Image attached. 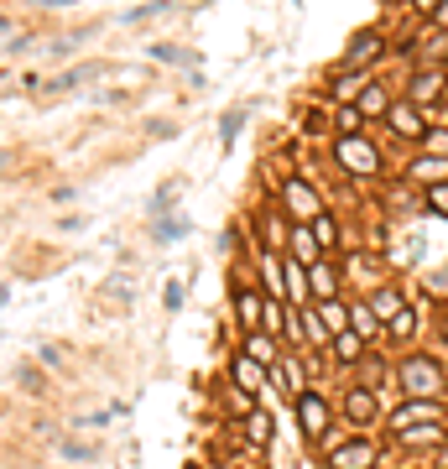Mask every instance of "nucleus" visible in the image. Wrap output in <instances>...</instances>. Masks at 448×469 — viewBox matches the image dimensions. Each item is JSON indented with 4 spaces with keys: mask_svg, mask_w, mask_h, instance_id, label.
I'll list each match as a JSON object with an SVG mask.
<instances>
[{
    "mask_svg": "<svg viewBox=\"0 0 448 469\" xmlns=\"http://www.w3.org/2000/svg\"><path fill=\"white\" fill-rule=\"evenodd\" d=\"M276 371H282V386H287L292 397H302V391H308V365H302V360H282Z\"/></svg>",
    "mask_w": 448,
    "mask_h": 469,
    "instance_id": "23",
    "label": "nucleus"
},
{
    "mask_svg": "<svg viewBox=\"0 0 448 469\" xmlns=\"http://www.w3.org/2000/svg\"><path fill=\"white\" fill-rule=\"evenodd\" d=\"M365 89H370V79H365L359 68H339V73H334V84H329V94L339 99V105H359Z\"/></svg>",
    "mask_w": 448,
    "mask_h": 469,
    "instance_id": "9",
    "label": "nucleus"
},
{
    "mask_svg": "<svg viewBox=\"0 0 448 469\" xmlns=\"http://www.w3.org/2000/svg\"><path fill=\"white\" fill-rule=\"evenodd\" d=\"M359 115H365V121H370V115H391L386 89H376V84H370V89H365V99H359Z\"/></svg>",
    "mask_w": 448,
    "mask_h": 469,
    "instance_id": "26",
    "label": "nucleus"
},
{
    "mask_svg": "<svg viewBox=\"0 0 448 469\" xmlns=\"http://www.w3.org/2000/svg\"><path fill=\"white\" fill-rule=\"evenodd\" d=\"M412 5H418V11H427V16H438V11H444L448 0H412Z\"/></svg>",
    "mask_w": 448,
    "mask_h": 469,
    "instance_id": "34",
    "label": "nucleus"
},
{
    "mask_svg": "<svg viewBox=\"0 0 448 469\" xmlns=\"http://www.w3.org/2000/svg\"><path fill=\"white\" fill-rule=\"evenodd\" d=\"M396 443H407V448H427V443H444V423H422V428H407V433H396Z\"/></svg>",
    "mask_w": 448,
    "mask_h": 469,
    "instance_id": "20",
    "label": "nucleus"
},
{
    "mask_svg": "<svg viewBox=\"0 0 448 469\" xmlns=\"http://www.w3.org/2000/svg\"><path fill=\"white\" fill-rule=\"evenodd\" d=\"M427 209H433V214H444V219H448V183L427 188Z\"/></svg>",
    "mask_w": 448,
    "mask_h": 469,
    "instance_id": "31",
    "label": "nucleus"
},
{
    "mask_svg": "<svg viewBox=\"0 0 448 469\" xmlns=\"http://www.w3.org/2000/svg\"><path fill=\"white\" fill-rule=\"evenodd\" d=\"M240 121H245V115H224V125H219V141H224V147L240 136Z\"/></svg>",
    "mask_w": 448,
    "mask_h": 469,
    "instance_id": "32",
    "label": "nucleus"
},
{
    "mask_svg": "<svg viewBox=\"0 0 448 469\" xmlns=\"http://www.w3.org/2000/svg\"><path fill=\"white\" fill-rule=\"evenodd\" d=\"M386 125L396 130V136H407V141H427V125H422V110L412 105V99H396L391 105V115Z\"/></svg>",
    "mask_w": 448,
    "mask_h": 469,
    "instance_id": "7",
    "label": "nucleus"
},
{
    "mask_svg": "<svg viewBox=\"0 0 448 469\" xmlns=\"http://www.w3.org/2000/svg\"><path fill=\"white\" fill-rule=\"evenodd\" d=\"M318 313H324V323H329V334H344L350 329V308L334 297V303H318Z\"/></svg>",
    "mask_w": 448,
    "mask_h": 469,
    "instance_id": "24",
    "label": "nucleus"
},
{
    "mask_svg": "<svg viewBox=\"0 0 448 469\" xmlns=\"http://www.w3.org/2000/svg\"><path fill=\"white\" fill-rule=\"evenodd\" d=\"M427 147L444 156V152H448V130H427Z\"/></svg>",
    "mask_w": 448,
    "mask_h": 469,
    "instance_id": "33",
    "label": "nucleus"
},
{
    "mask_svg": "<svg viewBox=\"0 0 448 469\" xmlns=\"http://www.w3.org/2000/svg\"><path fill=\"white\" fill-rule=\"evenodd\" d=\"M448 406L438 402H422V397H407V402L391 412V433H407V428H422V423H444Z\"/></svg>",
    "mask_w": 448,
    "mask_h": 469,
    "instance_id": "5",
    "label": "nucleus"
},
{
    "mask_svg": "<svg viewBox=\"0 0 448 469\" xmlns=\"http://www.w3.org/2000/svg\"><path fill=\"white\" fill-rule=\"evenodd\" d=\"M386 53V37L381 31H355V42L344 47V68H365V63H376Z\"/></svg>",
    "mask_w": 448,
    "mask_h": 469,
    "instance_id": "8",
    "label": "nucleus"
},
{
    "mask_svg": "<svg viewBox=\"0 0 448 469\" xmlns=\"http://www.w3.org/2000/svg\"><path fill=\"white\" fill-rule=\"evenodd\" d=\"M370 308L381 313V323H391V318H396V313L407 308V303H402V292H396V287H381V292L370 297Z\"/></svg>",
    "mask_w": 448,
    "mask_h": 469,
    "instance_id": "22",
    "label": "nucleus"
},
{
    "mask_svg": "<svg viewBox=\"0 0 448 469\" xmlns=\"http://www.w3.org/2000/svg\"><path fill=\"white\" fill-rule=\"evenodd\" d=\"M156 16H173V5H167V0H151V5H136L125 21H156Z\"/></svg>",
    "mask_w": 448,
    "mask_h": 469,
    "instance_id": "29",
    "label": "nucleus"
},
{
    "mask_svg": "<svg viewBox=\"0 0 448 469\" xmlns=\"http://www.w3.org/2000/svg\"><path fill=\"white\" fill-rule=\"evenodd\" d=\"M230 375H235V391H250V397L266 386V365H261V360H250V355H235Z\"/></svg>",
    "mask_w": 448,
    "mask_h": 469,
    "instance_id": "12",
    "label": "nucleus"
},
{
    "mask_svg": "<svg viewBox=\"0 0 448 469\" xmlns=\"http://www.w3.org/2000/svg\"><path fill=\"white\" fill-rule=\"evenodd\" d=\"M298 423H302V438H308V443H324V438H329V402H324L318 391H302Z\"/></svg>",
    "mask_w": 448,
    "mask_h": 469,
    "instance_id": "4",
    "label": "nucleus"
},
{
    "mask_svg": "<svg viewBox=\"0 0 448 469\" xmlns=\"http://www.w3.org/2000/svg\"><path fill=\"white\" fill-rule=\"evenodd\" d=\"M407 178H412V183H427V188L448 183V156H418V162H407Z\"/></svg>",
    "mask_w": 448,
    "mask_h": 469,
    "instance_id": "14",
    "label": "nucleus"
},
{
    "mask_svg": "<svg viewBox=\"0 0 448 469\" xmlns=\"http://www.w3.org/2000/svg\"><path fill=\"white\" fill-rule=\"evenodd\" d=\"M235 318L250 329V334H256V329H261V318H266V297H256V292L245 287V292L235 297Z\"/></svg>",
    "mask_w": 448,
    "mask_h": 469,
    "instance_id": "18",
    "label": "nucleus"
},
{
    "mask_svg": "<svg viewBox=\"0 0 448 469\" xmlns=\"http://www.w3.org/2000/svg\"><path fill=\"white\" fill-rule=\"evenodd\" d=\"M334 360H344V365H359V360H365V339H359L355 329L334 334Z\"/></svg>",
    "mask_w": 448,
    "mask_h": 469,
    "instance_id": "19",
    "label": "nucleus"
},
{
    "mask_svg": "<svg viewBox=\"0 0 448 469\" xmlns=\"http://www.w3.org/2000/svg\"><path fill=\"white\" fill-rule=\"evenodd\" d=\"M444 94H448V79L444 73H433V68L412 79V105H433V99H444Z\"/></svg>",
    "mask_w": 448,
    "mask_h": 469,
    "instance_id": "17",
    "label": "nucleus"
},
{
    "mask_svg": "<svg viewBox=\"0 0 448 469\" xmlns=\"http://www.w3.org/2000/svg\"><path fill=\"white\" fill-rule=\"evenodd\" d=\"M308 281H313V297H318V303H334V297H339V272H334L329 261L308 266Z\"/></svg>",
    "mask_w": 448,
    "mask_h": 469,
    "instance_id": "16",
    "label": "nucleus"
},
{
    "mask_svg": "<svg viewBox=\"0 0 448 469\" xmlns=\"http://www.w3.org/2000/svg\"><path fill=\"white\" fill-rule=\"evenodd\" d=\"M334 125H339V136H359V125H365V115H359V105H339V115H334Z\"/></svg>",
    "mask_w": 448,
    "mask_h": 469,
    "instance_id": "27",
    "label": "nucleus"
},
{
    "mask_svg": "<svg viewBox=\"0 0 448 469\" xmlns=\"http://www.w3.org/2000/svg\"><path fill=\"white\" fill-rule=\"evenodd\" d=\"M376 459H381V454H376L370 438H344L329 454V469H376Z\"/></svg>",
    "mask_w": 448,
    "mask_h": 469,
    "instance_id": "6",
    "label": "nucleus"
},
{
    "mask_svg": "<svg viewBox=\"0 0 448 469\" xmlns=\"http://www.w3.org/2000/svg\"><path fill=\"white\" fill-rule=\"evenodd\" d=\"M334 162H339L344 172H355V178H376V172H381V152H376L365 136H339V141H334Z\"/></svg>",
    "mask_w": 448,
    "mask_h": 469,
    "instance_id": "2",
    "label": "nucleus"
},
{
    "mask_svg": "<svg viewBox=\"0 0 448 469\" xmlns=\"http://www.w3.org/2000/svg\"><path fill=\"white\" fill-rule=\"evenodd\" d=\"M396 381H402L407 397H422V402H438V391H444V371H438V360H427V355L402 360V365H396Z\"/></svg>",
    "mask_w": 448,
    "mask_h": 469,
    "instance_id": "1",
    "label": "nucleus"
},
{
    "mask_svg": "<svg viewBox=\"0 0 448 469\" xmlns=\"http://www.w3.org/2000/svg\"><path fill=\"white\" fill-rule=\"evenodd\" d=\"M412 334H418V318H412V308H402V313L386 323V339H402V344H407Z\"/></svg>",
    "mask_w": 448,
    "mask_h": 469,
    "instance_id": "25",
    "label": "nucleus"
},
{
    "mask_svg": "<svg viewBox=\"0 0 448 469\" xmlns=\"http://www.w3.org/2000/svg\"><path fill=\"white\" fill-rule=\"evenodd\" d=\"M245 433L256 438V443H271V417L266 412H250V417H245Z\"/></svg>",
    "mask_w": 448,
    "mask_h": 469,
    "instance_id": "28",
    "label": "nucleus"
},
{
    "mask_svg": "<svg viewBox=\"0 0 448 469\" xmlns=\"http://www.w3.org/2000/svg\"><path fill=\"white\" fill-rule=\"evenodd\" d=\"M282 209L298 219V224H313V219H324V204H318V193H313V183H302V178H292V183L282 188Z\"/></svg>",
    "mask_w": 448,
    "mask_h": 469,
    "instance_id": "3",
    "label": "nucleus"
},
{
    "mask_svg": "<svg viewBox=\"0 0 448 469\" xmlns=\"http://www.w3.org/2000/svg\"><path fill=\"white\" fill-rule=\"evenodd\" d=\"M313 235H318V246H324V250H329L334 240H339V230H334V219H329V214H324V219H313Z\"/></svg>",
    "mask_w": 448,
    "mask_h": 469,
    "instance_id": "30",
    "label": "nucleus"
},
{
    "mask_svg": "<svg viewBox=\"0 0 448 469\" xmlns=\"http://www.w3.org/2000/svg\"><path fill=\"white\" fill-rule=\"evenodd\" d=\"M438 27H448V5H444V11H438Z\"/></svg>",
    "mask_w": 448,
    "mask_h": 469,
    "instance_id": "35",
    "label": "nucleus"
},
{
    "mask_svg": "<svg viewBox=\"0 0 448 469\" xmlns=\"http://www.w3.org/2000/svg\"><path fill=\"white\" fill-rule=\"evenodd\" d=\"M350 329H355L359 339H376V334H386L381 313L370 308V303H350Z\"/></svg>",
    "mask_w": 448,
    "mask_h": 469,
    "instance_id": "15",
    "label": "nucleus"
},
{
    "mask_svg": "<svg viewBox=\"0 0 448 469\" xmlns=\"http://www.w3.org/2000/svg\"><path fill=\"white\" fill-rule=\"evenodd\" d=\"M287 255H292V261H302V266H318V261H324V246H318L313 224H298V230H292V240H287Z\"/></svg>",
    "mask_w": 448,
    "mask_h": 469,
    "instance_id": "10",
    "label": "nucleus"
},
{
    "mask_svg": "<svg viewBox=\"0 0 448 469\" xmlns=\"http://www.w3.org/2000/svg\"><path fill=\"white\" fill-rule=\"evenodd\" d=\"M245 355H250V360H261L266 371H276V365H282V339L266 334V329H256V334L245 339Z\"/></svg>",
    "mask_w": 448,
    "mask_h": 469,
    "instance_id": "11",
    "label": "nucleus"
},
{
    "mask_svg": "<svg viewBox=\"0 0 448 469\" xmlns=\"http://www.w3.org/2000/svg\"><path fill=\"white\" fill-rule=\"evenodd\" d=\"M287 318H292V308H282V297H266V318H261V329L276 334V339H287Z\"/></svg>",
    "mask_w": 448,
    "mask_h": 469,
    "instance_id": "21",
    "label": "nucleus"
},
{
    "mask_svg": "<svg viewBox=\"0 0 448 469\" xmlns=\"http://www.w3.org/2000/svg\"><path fill=\"white\" fill-rule=\"evenodd\" d=\"M344 417H350L355 428H370V423H376V397H370L365 386H350V391H344Z\"/></svg>",
    "mask_w": 448,
    "mask_h": 469,
    "instance_id": "13",
    "label": "nucleus"
}]
</instances>
